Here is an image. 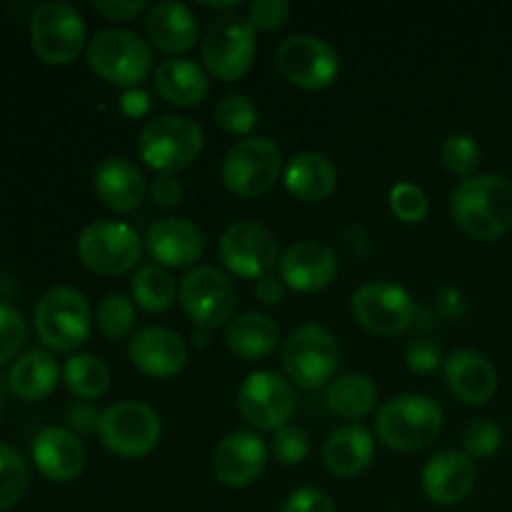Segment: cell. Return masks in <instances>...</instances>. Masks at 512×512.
<instances>
[{
	"instance_id": "9c48e42d",
	"label": "cell",
	"mask_w": 512,
	"mask_h": 512,
	"mask_svg": "<svg viewBox=\"0 0 512 512\" xmlns=\"http://www.w3.org/2000/svg\"><path fill=\"white\" fill-rule=\"evenodd\" d=\"M283 170V155L270 138H245L228 150L220 165V178L228 193L238 198L265 195Z\"/></svg>"
},
{
	"instance_id": "f35d334b",
	"label": "cell",
	"mask_w": 512,
	"mask_h": 512,
	"mask_svg": "<svg viewBox=\"0 0 512 512\" xmlns=\"http://www.w3.org/2000/svg\"><path fill=\"white\" fill-rule=\"evenodd\" d=\"M500 445H503V430H500V425L493 423V420H473V423L463 430L465 455H470L473 460L493 458L500 450Z\"/></svg>"
},
{
	"instance_id": "4dcf8cb0",
	"label": "cell",
	"mask_w": 512,
	"mask_h": 512,
	"mask_svg": "<svg viewBox=\"0 0 512 512\" xmlns=\"http://www.w3.org/2000/svg\"><path fill=\"white\" fill-rule=\"evenodd\" d=\"M325 403L340 418L360 420L373 413L375 405H378V388L363 373L340 375L338 380L328 385Z\"/></svg>"
},
{
	"instance_id": "d590c367",
	"label": "cell",
	"mask_w": 512,
	"mask_h": 512,
	"mask_svg": "<svg viewBox=\"0 0 512 512\" xmlns=\"http://www.w3.org/2000/svg\"><path fill=\"white\" fill-rule=\"evenodd\" d=\"M480 158H483V150H480L478 140L473 135H450L443 143V148H440V163L455 178H473L480 165Z\"/></svg>"
},
{
	"instance_id": "52a82bcc",
	"label": "cell",
	"mask_w": 512,
	"mask_h": 512,
	"mask_svg": "<svg viewBox=\"0 0 512 512\" xmlns=\"http://www.w3.org/2000/svg\"><path fill=\"white\" fill-rule=\"evenodd\" d=\"M338 363V340L323 325H300L283 345V368L288 380L303 390H318L333 383Z\"/></svg>"
},
{
	"instance_id": "f6af8a7d",
	"label": "cell",
	"mask_w": 512,
	"mask_h": 512,
	"mask_svg": "<svg viewBox=\"0 0 512 512\" xmlns=\"http://www.w3.org/2000/svg\"><path fill=\"white\" fill-rule=\"evenodd\" d=\"M93 10L103 15V18L125 23V20L138 18L145 10V3L143 0H95Z\"/></svg>"
},
{
	"instance_id": "3957f363",
	"label": "cell",
	"mask_w": 512,
	"mask_h": 512,
	"mask_svg": "<svg viewBox=\"0 0 512 512\" xmlns=\"http://www.w3.org/2000/svg\"><path fill=\"white\" fill-rule=\"evenodd\" d=\"M93 328L90 303L78 288L58 285L43 293L35 305V333L40 343L58 353H73L88 340Z\"/></svg>"
},
{
	"instance_id": "83f0119b",
	"label": "cell",
	"mask_w": 512,
	"mask_h": 512,
	"mask_svg": "<svg viewBox=\"0 0 512 512\" xmlns=\"http://www.w3.org/2000/svg\"><path fill=\"white\" fill-rule=\"evenodd\" d=\"M155 88L158 95L178 108L200 105L210 93V80L198 63L185 58L163 60L155 70Z\"/></svg>"
},
{
	"instance_id": "6da1fadb",
	"label": "cell",
	"mask_w": 512,
	"mask_h": 512,
	"mask_svg": "<svg viewBox=\"0 0 512 512\" xmlns=\"http://www.w3.org/2000/svg\"><path fill=\"white\" fill-rule=\"evenodd\" d=\"M455 225L475 240H498L512 228V180L483 173L460 180L450 195Z\"/></svg>"
},
{
	"instance_id": "e575fe53",
	"label": "cell",
	"mask_w": 512,
	"mask_h": 512,
	"mask_svg": "<svg viewBox=\"0 0 512 512\" xmlns=\"http://www.w3.org/2000/svg\"><path fill=\"white\" fill-rule=\"evenodd\" d=\"M215 123H218V128L223 133L243 138V135L253 133L255 125L260 123V113L248 95L233 93L225 95L218 103V108H215Z\"/></svg>"
},
{
	"instance_id": "e0dca14e",
	"label": "cell",
	"mask_w": 512,
	"mask_h": 512,
	"mask_svg": "<svg viewBox=\"0 0 512 512\" xmlns=\"http://www.w3.org/2000/svg\"><path fill=\"white\" fill-rule=\"evenodd\" d=\"M268 465V448L263 438L250 430L225 435L213 453V475L225 488H248L263 475Z\"/></svg>"
},
{
	"instance_id": "681fc988",
	"label": "cell",
	"mask_w": 512,
	"mask_h": 512,
	"mask_svg": "<svg viewBox=\"0 0 512 512\" xmlns=\"http://www.w3.org/2000/svg\"><path fill=\"white\" fill-rule=\"evenodd\" d=\"M255 298L263 305H278L283 300V280L273 278V275H265L255 285Z\"/></svg>"
},
{
	"instance_id": "30bf717a",
	"label": "cell",
	"mask_w": 512,
	"mask_h": 512,
	"mask_svg": "<svg viewBox=\"0 0 512 512\" xmlns=\"http://www.w3.org/2000/svg\"><path fill=\"white\" fill-rule=\"evenodd\" d=\"M143 240L138 230L113 220H98L78 235V258L98 275H123L138 265Z\"/></svg>"
},
{
	"instance_id": "4fadbf2b",
	"label": "cell",
	"mask_w": 512,
	"mask_h": 512,
	"mask_svg": "<svg viewBox=\"0 0 512 512\" xmlns=\"http://www.w3.org/2000/svg\"><path fill=\"white\" fill-rule=\"evenodd\" d=\"M295 388L290 380L273 370H258L250 373L238 388V410L253 428L265 433H278L293 418Z\"/></svg>"
},
{
	"instance_id": "7dc6e473",
	"label": "cell",
	"mask_w": 512,
	"mask_h": 512,
	"mask_svg": "<svg viewBox=\"0 0 512 512\" xmlns=\"http://www.w3.org/2000/svg\"><path fill=\"white\" fill-rule=\"evenodd\" d=\"M68 423H70V428L78 430V433L90 435V433H93V430H98L100 413H98V410H95L90 403H85V400H80V403L70 405V410H68Z\"/></svg>"
},
{
	"instance_id": "74e56055",
	"label": "cell",
	"mask_w": 512,
	"mask_h": 512,
	"mask_svg": "<svg viewBox=\"0 0 512 512\" xmlns=\"http://www.w3.org/2000/svg\"><path fill=\"white\" fill-rule=\"evenodd\" d=\"M388 203L400 223H423L425 215H428V195H425V190L418 188L415 183L393 185L388 195Z\"/></svg>"
},
{
	"instance_id": "f907efd6",
	"label": "cell",
	"mask_w": 512,
	"mask_h": 512,
	"mask_svg": "<svg viewBox=\"0 0 512 512\" xmlns=\"http://www.w3.org/2000/svg\"><path fill=\"white\" fill-rule=\"evenodd\" d=\"M5 385H8V383H3V378H0V395H3V390H5Z\"/></svg>"
},
{
	"instance_id": "c3c4849f",
	"label": "cell",
	"mask_w": 512,
	"mask_h": 512,
	"mask_svg": "<svg viewBox=\"0 0 512 512\" xmlns=\"http://www.w3.org/2000/svg\"><path fill=\"white\" fill-rule=\"evenodd\" d=\"M120 108L128 118H143L150 110V95L143 88H128L120 98Z\"/></svg>"
},
{
	"instance_id": "d4e9b609",
	"label": "cell",
	"mask_w": 512,
	"mask_h": 512,
	"mask_svg": "<svg viewBox=\"0 0 512 512\" xmlns=\"http://www.w3.org/2000/svg\"><path fill=\"white\" fill-rule=\"evenodd\" d=\"M95 195L115 213H133L145 198L143 173L125 158H105L93 175Z\"/></svg>"
},
{
	"instance_id": "ab89813d",
	"label": "cell",
	"mask_w": 512,
	"mask_h": 512,
	"mask_svg": "<svg viewBox=\"0 0 512 512\" xmlns=\"http://www.w3.org/2000/svg\"><path fill=\"white\" fill-rule=\"evenodd\" d=\"M310 453V438L303 428H295V425H285L278 433L273 435V455L278 458V463L283 465H300L305 463Z\"/></svg>"
},
{
	"instance_id": "8992f818",
	"label": "cell",
	"mask_w": 512,
	"mask_h": 512,
	"mask_svg": "<svg viewBox=\"0 0 512 512\" xmlns=\"http://www.w3.org/2000/svg\"><path fill=\"white\" fill-rule=\"evenodd\" d=\"M98 435L108 453L135 460L158 448L163 423L150 405L140 400H120L100 413Z\"/></svg>"
},
{
	"instance_id": "836d02e7",
	"label": "cell",
	"mask_w": 512,
	"mask_h": 512,
	"mask_svg": "<svg viewBox=\"0 0 512 512\" xmlns=\"http://www.w3.org/2000/svg\"><path fill=\"white\" fill-rule=\"evenodd\" d=\"M30 488L28 460L10 445L0 443V512L10 510L25 498Z\"/></svg>"
},
{
	"instance_id": "bcb514c9",
	"label": "cell",
	"mask_w": 512,
	"mask_h": 512,
	"mask_svg": "<svg viewBox=\"0 0 512 512\" xmlns=\"http://www.w3.org/2000/svg\"><path fill=\"white\" fill-rule=\"evenodd\" d=\"M150 198H153V203L160 205V208H173V205H178L180 198H183V183H180L175 175H160V178H155L153 185H150Z\"/></svg>"
},
{
	"instance_id": "603a6c76",
	"label": "cell",
	"mask_w": 512,
	"mask_h": 512,
	"mask_svg": "<svg viewBox=\"0 0 512 512\" xmlns=\"http://www.w3.org/2000/svg\"><path fill=\"white\" fill-rule=\"evenodd\" d=\"M445 380L458 400L470 405H483L498 390V373L493 363L478 350L460 348L445 358Z\"/></svg>"
},
{
	"instance_id": "484cf974",
	"label": "cell",
	"mask_w": 512,
	"mask_h": 512,
	"mask_svg": "<svg viewBox=\"0 0 512 512\" xmlns=\"http://www.w3.org/2000/svg\"><path fill=\"white\" fill-rule=\"evenodd\" d=\"M145 30L155 48L168 55L188 53L198 40V20H195L193 10L183 3H173V0L158 3L148 10Z\"/></svg>"
},
{
	"instance_id": "f1b7e54d",
	"label": "cell",
	"mask_w": 512,
	"mask_h": 512,
	"mask_svg": "<svg viewBox=\"0 0 512 512\" xmlns=\"http://www.w3.org/2000/svg\"><path fill=\"white\" fill-rule=\"evenodd\" d=\"M280 330L265 313H243L225 328V345L243 360H265L275 353Z\"/></svg>"
},
{
	"instance_id": "2e32d148",
	"label": "cell",
	"mask_w": 512,
	"mask_h": 512,
	"mask_svg": "<svg viewBox=\"0 0 512 512\" xmlns=\"http://www.w3.org/2000/svg\"><path fill=\"white\" fill-rule=\"evenodd\" d=\"M220 260L243 280H260L280 263L278 243L265 225L243 220L233 223L220 238Z\"/></svg>"
},
{
	"instance_id": "1f68e13d",
	"label": "cell",
	"mask_w": 512,
	"mask_h": 512,
	"mask_svg": "<svg viewBox=\"0 0 512 512\" xmlns=\"http://www.w3.org/2000/svg\"><path fill=\"white\" fill-rule=\"evenodd\" d=\"M130 293L145 313H165L175 303V280L170 270L160 265H143L130 283Z\"/></svg>"
},
{
	"instance_id": "5b68a950",
	"label": "cell",
	"mask_w": 512,
	"mask_h": 512,
	"mask_svg": "<svg viewBox=\"0 0 512 512\" xmlns=\"http://www.w3.org/2000/svg\"><path fill=\"white\" fill-rule=\"evenodd\" d=\"M88 63L108 83L135 88L153 70V50L133 30L105 28L90 40Z\"/></svg>"
},
{
	"instance_id": "d6a6232c",
	"label": "cell",
	"mask_w": 512,
	"mask_h": 512,
	"mask_svg": "<svg viewBox=\"0 0 512 512\" xmlns=\"http://www.w3.org/2000/svg\"><path fill=\"white\" fill-rule=\"evenodd\" d=\"M63 380L78 400H95L110 388V368L95 355L80 353L65 363Z\"/></svg>"
},
{
	"instance_id": "44dd1931",
	"label": "cell",
	"mask_w": 512,
	"mask_h": 512,
	"mask_svg": "<svg viewBox=\"0 0 512 512\" xmlns=\"http://www.w3.org/2000/svg\"><path fill=\"white\" fill-rule=\"evenodd\" d=\"M130 363L150 378H173L185 368L188 348L183 338L168 328H143L133 335L128 345Z\"/></svg>"
},
{
	"instance_id": "cb8c5ba5",
	"label": "cell",
	"mask_w": 512,
	"mask_h": 512,
	"mask_svg": "<svg viewBox=\"0 0 512 512\" xmlns=\"http://www.w3.org/2000/svg\"><path fill=\"white\" fill-rule=\"evenodd\" d=\"M285 188L300 203H323L338 188V170L328 155L303 150L285 165Z\"/></svg>"
},
{
	"instance_id": "8fae6325",
	"label": "cell",
	"mask_w": 512,
	"mask_h": 512,
	"mask_svg": "<svg viewBox=\"0 0 512 512\" xmlns=\"http://www.w3.org/2000/svg\"><path fill=\"white\" fill-rule=\"evenodd\" d=\"M30 43L35 55L48 65H68L85 45V20L73 5L43 3L30 18Z\"/></svg>"
},
{
	"instance_id": "7bdbcfd3",
	"label": "cell",
	"mask_w": 512,
	"mask_h": 512,
	"mask_svg": "<svg viewBox=\"0 0 512 512\" xmlns=\"http://www.w3.org/2000/svg\"><path fill=\"white\" fill-rule=\"evenodd\" d=\"M405 363H408V368L413 373L428 375L440 368V363H443V350H440V345L435 340H413L408 345V350H405Z\"/></svg>"
},
{
	"instance_id": "f546056e",
	"label": "cell",
	"mask_w": 512,
	"mask_h": 512,
	"mask_svg": "<svg viewBox=\"0 0 512 512\" xmlns=\"http://www.w3.org/2000/svg\"><path fill=\"white\" fill-rule=\"evenodd\" d=\"M58 375L60 370L53 355L45 350H28L10 365L5 383H8L10 393L18 395L20 400L35 403L53 393L58 385Z\"/></svg>"
},
{
	"instance_id": "7c38bea8",
	"label": "cell",
	"mask_w": 512,
	"mask_h": 512,
	"mask_svg": "<svg viewBox=\"0 0 512 512\" xmlns=\"http://www.w3.org/2000/svg\"><path fill=\"white\" fill-rule=\"evenodd\" d=\"M275 65L300 90H325L340 75L338 53L315 35H288L275 50Z\"/></svg>"
},
{
	"instance_id": "9a60e30c",
	"label": "cell",
	"mask_w": 512,
	"mask_h": 512,
	"mask_svg": "<svg viewBox=\"0 0 512 512\" xmlns=\"http://www.w3.org/2000/svg\"><path fill=\"white\" fill-rule=\"evenodd\" d=\"M355 320L368 333L393 338L410 328L415 320V303L410 293L393 283H365L350 300Z\"/></svg>"
},
{
	"instance_id": "b9f144b4",
	"label": "cell",
	"mask_w": 512,
	"mask_h": 512,
	"mask_svg": "<svg viewBox=\"0 0 512 512\" xmlns=\"http://www.w3.org/2000/svg\"><path fill=\"white\" fill-rule=\"evenodd\" d=\"M290 3L285 0H253L248 5V20L253 28L263 30V33H273V30L283 28L290 18Z\"/></svg>"
},
{
	"instance_id": "7a4b0ae2",
	"label": "cell",
	"mask_w": 512,
	"mask_h": 512,
	"mask_svg": "<svg viewBox=\"0 0 512 512\" xmlns=\"http://www.w3.org/2000/svg\"><path fill=\"white\" fill-rule=\"evenodd\" d=\"M375 430L390 450L413 453L428 448L443 433V408L428 395H398L378 408Z\"/></svg>"
},
{
	"instance_id": "277c9868",
	"label": "cell",
	"mask_w": 512,
	"mask_h": 512,
	"mask_svg": "<svg viewBox=\"0 0 512 512\" xmlns=\"http://www.w3.org/2000/svg\"><path fill=\"white\" fill-rule=\"evenodd\" d=\"M203 130L195 120L180 115H163L150 120L138 138V153L148 168L160 175H173L198 160L203 150Z\"/></svg>"
},
{
	"instance_id": "ba28073f",
	"label": "cell",
	"mask_w": 512,
	"mask_h": 512,
	"mask_svg": "<svg viewBox=\"0 0 512 512\" xmlns=\"http://www.w3.org/2000/svg\"><path fill=\"white\" fill-rule=\"evenodd\" d=\"M200 55L213 78L235 83L253 68L255 28L240 13L220 15L205 30Z\"/></svg>"
},
{
	"instance_id": "60d3db41",
	"label": "cell",
	"mask_w": 512,
	"mask_h": 512,
	"mask_svg": "<svg viewBox=\"0 0 512 512\" xmlns=\"http://www.w3.org/2000/svg\"><path fill=\"white\" fill-rule=\"evenodd\" d=\"M25 343V320L13 305L0 303V365L13 360Z\"/></svg>"
},
{
	"instance_id": "7402d4cb",
	"label": "cell",
	"mask_w": 512,
	"mask_h": 512,
	"mask_svg": "<svg viewBox=\"0 0 512 512\" xmlns=\"http://www.w3.org/2000/svg\"><path fill=\"white\" fill-rule=\"evenodd\" d=\"M33 463L53 483H70L85 468V448L73 430L43 428L33 440Z\"/></svg>"
},
{
	"instance_id": "816d5d0a",
	"label": "cell",
	"mask_w": 512,
	"mask_h": 512,
	"mask_svg": "<svg viewBox=\"0 0 512 512\" xmlns=\"http://www.w3.org/2000/svg\"><path fill=\"white\" fill-rule=\"evenodd\" d=\"M0 418H3V395H0Z\"/></svg>"
},
{
	"instance_id": "d6986e66",
	"label": "cell",
	"mask_w": 512,
	"mask_h": 512,
	"mask_svg": "<svg viewBox=\"0 0 512 512\" xmlns=\"http://www.w3.org/2000/svg\"><path fill=\"white\" fill-rule=\"evenodd\" d=\"M145 248L160 268H190L203 258L205 235L190 220L163 218L150 225L145 235Z\"/></svg>"
},
{
	"instance_id": "ffe728a7",
	"label": "cell",
	"mask_w": 512,
	"mask_h": 512,
	"mask_svg": "<svg viewBox=\"0 0 512 512\" xmlns=\"http://www.w3.org/2000/svg\"><path fill=\"white\" fill-rule=\"evenodd\" d=\"M423 490L435 505H458L473 493L478 468L470 455L460 450H443L425 463Z\"/></svg>"
},
{
	"instance_id": "ac0fdd59",
	"label": "cell",
	"mask_w": 512,
	"mask_h": 512,
	"mask_svg": "<svg viewBox=\"0 0 512 512\" xmlns=\"http://www.w3.org/2000/svg\"><path fill=\"white\" fill-rule=\"evenodd\" d=\"M280 280L295 293H318L338 275L333 248L318 240H298L280 255Z\"/></svg>"
},
{
	"instance_id": "5bb4252c",
	"label": "cell",
	"mask_w": 512,
	"mask_h": 512,
	"mask_svg": "<svg viewBox=\"0 0 512 512\" xmlns=\"http://www.w3.org/2000/svg\"><path fill=\"white\" fill-rule=\"evenodd\" d=\"M235 303H238V295H235L233 280L213 265H200L190 270L180 283V305L185 315L203 330L228 323Z\"/></svg>"
},
{
	"instance_id": "4316f807",
	"label": "cell",
	"mask_w": 512,
	"mask_h": 512,
	"mask_svg": "<svg viewBox=\"0 0 512 512\" xmlns=\"http://www.w3.org/2000/svg\"><path fill=\"white\" fill-rule=\"evenodd\" d=\"M375 455V440L363 425H343L333 430L323 445V460L338 478H355L363 473Z\"/></svg>"
},
{
	"instance_id": "ee69618b",
	"label": "cell",
	"mask_w": 512,
	"mask_h": 512,
	"mask_svg": "<svg viewBox=\"0 0 512 512\" xmlns=\"http://www.w3.org/2000/svg\"><path fill=\"white\" fill-rule=\"evenodd\" d=\"M280 512H335V503L325 490L300 488L288 495Z\"/></svg>"
},
{
	"instance_id": "8d00e7d4",
	"label": "cell",
	"mask_w": 512,
	"mask_h": 512,
	"mask_svg": "<svg viewBox=\"0 0 512 512\" xmlns=\"http://www.w3.org/2000/svg\"><path fill=\"white\" fill-rule=\"evenodd\" d=\"M135 325V305L125 295H108L98 305V328L108 340H123Z\"/></svg>"
}]
</instances>
